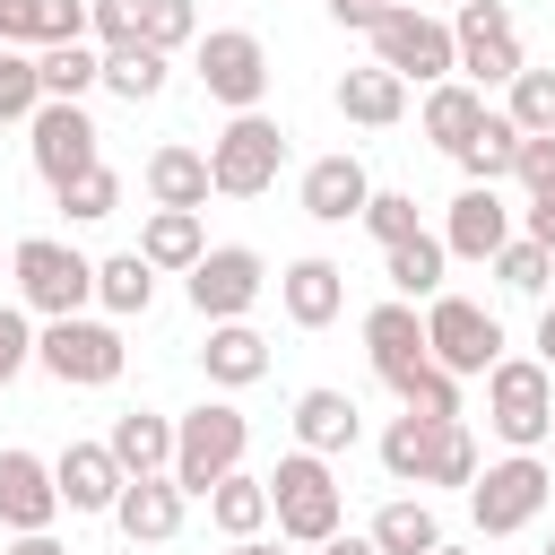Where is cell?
Segmentation results:
<instances>
[{"label": "cell", "instance_id": "obj_51", "mask_svg": "<svg viewBox=\"0 0 555 555\" xmlns=\"http://www.w3.org/2000/svg\"><path fill=\"white\" fill-rule=\"evenodd\" d=\"M538 364H555V295L538 304Z\"/></svg>", "mask_w": 555, "mask_h": 555}, {"label": "cell", "instance_id": "obj_49", "mask_svg": "<svg viewBox=\"0 0 555 555\" xmlns=\"http://www.w3.org/2000/svg\"><path fill=\"white\" fill-rule=\"evenodd\" d=\"M382 9H390V0H330V17H338V26H356V35H364Z\"/></svg>", "mask_w": 555, "mask_h": 555}, {"label": "cell", "instance_id": "obj_52", "mask_svg": "<svg viewBox=\"0 0 555 555\" xmlns=\"http://www.w3.org/2000/svg\"><path fill=\"white\" fill-rule=\"evenodd\" d=\"M225 555H295V546H286V538H278V546H269V538H225Z\"/></svg>", "mask_w": 555, "mask_h": 555}, {"label": "cell", "instance_id": "obj_36", "mask_svg": "<svg viewBox=\"0 0 555 555\" xmlns=\"http://www.w3.org/2000/svg\"><path fill=\"white\" fill-rule=\"evenodd\" d=\"M512 165H520V121H512V113H486V130L460 147V173H468V182H503Z\"/></svg>", "mask_w": 555, "mask_h": 555}, {"label": "cell", "instance_id": "obj_19", "mask_svg": "<svg viewBox=\"0 0 555 555\" xmlns=\"http://www.w3.org/2000/svg\"><path fill=\"white\" fill-rule=\"evenodd\" d=\"M52 477H61V512H104V520H113V503L130 486V468L113 460V442H69L52 460Z\"/></svg>", "mask_w": 555, "mask_h": 555}, {"label": "cell", "instance_id": "obj_33", "mask_svg": "<svg viewBox=\"0 0 555 555\" xmlns=\"http://www.w3.org/2000/svg\"><path fill=\"white\" fill-rule=\"evenodd\" d=\"M165 78H173V52H156V43H113V52H104V87H113L121 104L165 95Z\"/></svg>", "mask_w": 555, "mask_h": 555}, {"label": "cell", "instance_id": "obj_15", "mask_svg": "<svg viewBox=\"0 0 555 555\" xmlns=\"http://www.w3.org/2000/svg\"><path fill=\"white\" fill-rule=\"evenodd\" d=\"M451 434H460V416H416V408L390 416V425H382V468H390V486H434Z\"/></svg>", "mask_w": 555, "mask_h": 555}, {"label": "cell", "instance_id": "obj_11", "mask_svg": "<svg viewBox=\"0 0 555 555\" xmlns=\"http://www.w3.org/2000/svg\"><path fill=\"white\" fill-rule=\"evenodd\" d=\"M451 35H460V78L468 87H512L529 61H520V26L503 0H460L451 9Z\"/></svg>", "mask_w": 555, "mask_h": 555}, {"label": "cell", "instance_id": "obj_20", "mask_svg": "<svg viewBox=\"0 0 555 555\" xmlns=\"http://www.w3.org/2000/svg\"><path fill=\"white\" fill-rule=\"evenodd\" d=\"M364 199H373V173H364V156H312L304 165V217L312 225H347V217H364Z\"/></svg>", "mask_w": 555, "mask_h": 555}, {"label": "cell", "instance_id": "obj_35", "mask_svg": "<svg viewBox=\"0 0 555 555\" xmlns=\"http://www.w3.org/2000/svg\"><path fill=\"white\" fill-rule=\"evenodd\" d=\"M35 69H43V95H61V104H78L87 87H104V52L95 43H43Z\"/></svg>", "mask_w": 555, "mask_h": 555}, {"label": "cell", "instance_id": "obj_50", "mask_svg": "<svg viewBox=\"0 0 555 555\" xmlns=\"http://www.w3.org/2000/svg\"><path fill=\"white\" fill-rule=\"evenodd\" d=\"M9 555H69V546H61L52 529H17V538H9Z\"/></svg>", "mask_w": 555, "mask_h": 555}, {"label": "cell", "instance_id": "obj_3", "mask_svg": "<svg viewBox=\"0 0 555 555\" xmlns=\"http://www.w3.org/2000/svg\"><path fill=\"white\" fill-rule=\"evenodd\" d=\"M269 512H278V538H286V546H321V538L347 520V494H338L330 460L295 442V451L269 468Z\"/></svg>", "mask_w": 555, "mask_h": 555}, {"label": "cell", "instance_id": "obj_30", "mask_svg": "<svg viewBox=\"0 0 555 555\" xmlns=\"http://www.w3.org/2000/svg\"><path fill=\"white\" fill-rule=\"evenodd\" d=\"M382 269H390V295H408V304H434V295H442V269H451V251H442V234H408V243H390V251H382Z\"/></svg>", "mask_w": 555, "mask_h": 555}, {"label": "cell", "instance_id": "obj_32", "mask_svg": "<svg viewBox=\"0 0 555 555\" xmlns=\"http://www.w3.org/2000/svg\"><path fill=\"white\" fill-rule=\"evenodd\" d=\"M373 546H382V555H434V546H442V520H434V503H425V494H399V503H382V512H373Z\"/></svg>", "mask_w": 555, "mask_h": 555}, {"label": "cell", "instance_id": "obj_41", "mask_svg": "<svg viewBox=\"0 0 555 555\" xmlns=\"http://www.w3.org/2000/svg\"><path fill=\"white\" fill-rule=\"evenodd\" d=\"M503 113L520 121V139H538V130H555V69H520V78L503 87Z\"/></svg>", "mask_w": 555, "mask_h": 555}, {"label": "cell", "instance_id": "obj_9", "mask_svg": "<svg viewBox=\"0 0 555 555\" xmlns=\"http://www.w3.org/2000/svg\"><path fill=\"white\" fill-rule=\"evenodd\" d=\"M546 494H555L546 460H538V451H512V460L477 468V486H468V520H477L486 538H512V529H529V520L546 512Z\"/></svg>", "mask_w": 555, "mask_h": 555}, {"label": "cell", "instance_id": "obj_26", "mask_svg": "<svg viewBox=\"0 0 555 555\" xmlns=\"http://www.w3.org/2000/svg\"><path fill=\"white\" fill-rule=\"evenodd\" d=\"M356 434H364V408L347 399V390H304L295 399V442L304 451H321V460H338V451H356Z\"/></svg>", "mask_w": 555, "mask_h": 555}, {"label": "cell", "instance_id": "obj_1", "mask_svg": "<svg viewBox=\"0 0 555 555\" xmlns=\"http://www.w3.org/2000/svg\"><path fill=\"white\" fill-rule=\"evenodd\" d=\"M364 35H373V61L399 69L408 87H442V78H460V35H451V17H434V9H416V0H390Z\"/></svg>", "mask_w": 555, "mask_h": 555}, {"label": "cell", "instance_id": "obj_7", "mask_svg": "<svg viewBox=\"0 0 555 555\" xmlns=\"http://www.w3.org/2000/svg\"><path fill=\"white\" fill-rule=\"evenodd\" d=\"M191 69H199L208 104H225V113H260V95H269V43L251 26H208L191 43Z\"/></svg>", "mask_w": 555, "mask_h": 555}, {"label": "cell", "instance_id": "obj_29", "mask_svg": "<svg viewBox=\"0 0 555 555\" xmlns=\"http://www.w3.org/2000/svg\"><path fill=\"white\" fill-rule=\"evenodd\" d=\"M104 442H113V460H121L130 477H156V468H173V416H156V408H121Z\"/></svg>", "mask_w": 555, "mask_h": 555}, {"label": "cell", "instance_id": "obj_55", "mask_svg": "<svg viewBox=\"0 0 555 555\" xmlns=\"http://www.w3.org/2000/svg\"><path fill=\"white\" fill-rule=\"evenodd\" d=\"M546 555H555V538H546Z\"/></svg>", "mask_w": 555, "mask_h": 555}, {"label": "cell", "instance_id": "obj_45", "mask_svg": "<svg viewBox=\"0 0 555 555\" xmlns=\"http://www.w3.org/2000/svg\"><path fill=\"white\" fill-rule=\"evenodd\" d=\"M35 364V321H26V304H0V382H17Z\"/></svg>", "mask_w": 555, "mask_h": 555}, {"label": "cell", "instance_id": "obj_42", "mask_svg": "<svg viewBox=\"0 0 555 555\" xmlns=\"http://www.w3.org/2000/svg\"><path fill=\"white\" fill-rule=\"evenodd\" d=\"M356 225H364V234H373L382 251H390V243H408V234H425V225H416V199H408V191H373Z\"/></svg>", "mask_w": 555, "mask_h": 555}, {"label": "cell", "instance_id": "obj_17", "mask_svg": "<svg viewBox=\"0 0 555 555\" xmlns=\"http://www.w3.org/2000/svg\"><path fill=\"white\" fill-rule=\"evenodd\" d=\"M52 520H61V477H52V460L0 451V529L17 538V529H52Z\"/></svg>", "mask_w": 555, "mask_h": 555}, {"label": "cell", "instance_id": "obj_13", "mask_svg": "<svg viewBox=\"0 0 555 555\" xmlns=\"http://www.w3.org/2000/svg\"><path fill=\"white\" fill-rule=\"evenodd\" d=\"M104 130L87 121V104H61V95H43V113L26 121V156H35V173L61 191V182H78L87 165H104V147H95Z\"/></svg>", "mask_w": 555, "mask_h": 555}, {"label": "cell", "instance_id": "obj_21", "mask_svg": "<svg viewBox=\"0 0 555 555\" xmlns=\"http://www.w3.org/2000/svg\"><path fill=\"white\" fill-rule=\"evenodd\" d=\"M364 356H373V373H382V382H399L408 364H425V356H434V347H425V312H416L408 295L373 304V312H364Z\"/></svg>", "mask_w": 555, "mask_h": 555}, {"label": "cell", "instance_id": "obj_4", "mask_svg": "<svg viewBox=\"0 0 555 555\" xmlns=\"http://www.w3.org/2000/svg\"><path fill=\"white\" fill-rule=\"evenodd\" d=\"M243 451H251L243 408L199 399L191 416H173V486H182V494H199V503H208V486H217V477H234V468H243Z\"/></svg>", "mask_w": 555, "mask_h": 555}, {"label": "cell", "instance_id": "obj_5", "mask_svg": "<svg viewBox=\"0 0 555 555\" xmlns=\"http://www.w3.org/2000/svg\"><path fill=\"white\" fill-rule=\"evenodd\" d=\"M9 278H17V304H26V312H43V321H61V312H87V304H95V260H87V251H69V243H52V234L9 243Z\"/></svg>", "mask_w": 555, "mask_h": 555}, {"label": "cell", "instance_id": "obj_8", "mask_svg": "<svg viewBox=\"0 0 555 555\" xmlns=\"http://www.w3.org/2000/svg\"><path fill=\"white\" fill-rule=\"evenodd\" d=\"M278 165H286V130H278L269 113H234V121L208 139V182H217V199H260V191L278 182Z\"/></svg>", "mask_w": 555, "mask_h": 555}, {"label": "cell", "instance_id": "obj_2", "mask_svg": "<svg viewBox=\"0 0 555 555\" xmlns=\"http://www.w3.org/2000/svg\"><path fill=\"white\" fill-rule=\"evenodd\" d=\"M486 425H494L503 451L555 442V364H538V356H494V373H486Z\"/></svg>", "mask_w": 555, "mask_h": 555}, {"label": "cell", "instance_id": "obj_54", "mask_svg": "<svg viewBox=\"0 0 555 555\" xmlns=\"http://www.w3.org/2000/svg\"><path fill=\"white\" fill-rule=\"evenodd\" d=\"M442 9H460V0H442Z\"/></svg>", "mask_w": 555, "mask_h": 555}, {"label": "cell", "instance_id": "obj_37", "mask_svg": "<svg viewBox=\"0 0 555 555\" xmlns=\"http://www.w3.org/2000/svg\"><path fill=\"white\" fill-rule=\"evenodd\" d=\"M52 199H61V217H69V225H104V217L121 208V173H113V165H87V173H78V182H61Z\"/></svg>", "mask_w": 555, "mask_h": 555}, {"label": "cell", "instance_id": "obj_43", "mask_svg": "<svg viewBox=\"0 0 555 555\" xmlns=\"http://www.w3.org/2000/svg\"><path fill=\"white\" fill-rule=\"evenodd\" d=\"M139 43H156V52H182V43H199V9H191V0H147V17H139Z\"/></svg>", "mask_w": 555, "mask_h": 555}, {"label": "cell", "instance_id": "obj_53", "mask_svg": "<svg viewBox=\"0 0 555 555\" xmlns=\"http://www.w3.org/2000/svg\"><path fill=\"white\" fill-rule=\"evenodd\" d=\"M434 555H460V546H451V538H442V546H434Z\"/></svg>", "mask_w": 555, "mask_h": 555}, {"label": "cell", "instance_id": "obj_39", "mask_svg": "<svg viewBox=\"0 0 555 555\" xmlns=\"http://www.w3.org/2000/svg\"><path fill=\"white\" fill-rule=\"evenodd\" d=\"M390 390H399V408H416V416H460V373H442L434 356H425V364H408Z\"/></svg>", "mask_w": 555, "mask_h": 555}, {"label": "cell", "instance_id": "obj_18", "mask_svg": "<svg viewBox=\"0 0 555 555\" xmlns=\"http://www.w3.org/2000/svg\"><path fill=\"white\" fill-rule=\"evenodd\" d=\"M278 304H286V321H295V330H330V321L347 312V269H338V260H321V251H304V260H286V269H278Z\"/></svg>", "mask_w": 555, "mask_h": 555}, {"label": "cell", "instance_id": "obj_34", "mask_svg": "<svg viewBox=\"0 0 555 555\" xmlns=\"http://www.w3.org/2000/svg\"><path fill=\"white\" fill-rule=\"evenodd\" d=\"M95 304H104L113 321L147 312V304H156V269H147V251H113V260H95Z\"/></svg>", "mask_w": 555, "mask_h": 555}, {"label": "cell", "instance_id": "obj_22", "mask_svg": "<svg viewBox=\"0 0 555 555\" xmlns=\"http://www.w3.org/2000/svg\"><path fill=\"white\" fill-rule=\"evenodd\" d=\"M139 182H147V199L156 208H208V147H182V139H165V147H147V165H139Z\"/></svg>", "mask_w": 555, "mask_h": 555}, {"label": "cell", "instance_id": "obj_23", "mask_svg": "<svg viewBox=\"0 0 555 555\" xmlns=\"http://www.w3.org/2000/svg\"><path fill=\"white\" fill-rule=\"evenodd\" d=\"M0 43H17V52L87 43V0H0Z\"/></svg>", "mask_w": 555, "mask_h": 555}, {"label": "cell", "instance_id": "obj_27", "mask_svg": "<svg viewBox=\"0 0 555 555\" xmlns=\"http://www.w3.org/2000/svg\"><path fill=\"white\" fill-rule=\"evenodd\" d=\"M486 87H468V78H442V87H425V139L442 147V156H460L477 130H486Z\"/></svg>", "mask_w": 555, "mask_h": 555}, {"label": "cell", "instance_id": "obj_40", "mask_svg": "<svg viewBox=\"0 0 555 555\" xmlns=\"http://www.w3.org/2000/svg\"><path fill=\"white\" fill-rule=\"evenodd\" d=\"M35 113H43V69L35 52L0 43V121H35Z\"/></svg>", "mask_w": 555, "mask_h": 555}, {"label": "cell", "instance_id": "obj_16", "mask_svg": "<svg viewBox=\"0 0 555 555\" xmlns=\"http://www.w3.org/2000/svg\"><path fill=\"white\" fill-rule=\"evenodd\" d=\"M182 512H191V494L173 486V468H156V477H130V486H121L113 529H121L130 546H165V538H182Z\"/></svg>", "mask_w": 555, "mask_h": 555}, {"label": "cell", "instance_id": "obj_46", "mask_svg": "<svg viewBox=\"0 0 555 555\" xmlns=\"http://www.w3.org/2000/svg\"><path fill=\"white\" fill-rule=\"evenodd\" d=\"M512 182H520V191H546V182H555V130L520 139V165H512Z\"/></svg>", "mask_w": 555, "mask_h": 555}, {"label": "cell", "instance_id": "obj_25", "mask_svg": "<svg viewBox=\"0 0 555 555\" xmlns=\"http://www.w3.org/2000/svg\"><path fill=\"white\" fill-rule=\"evenodd\" d=\"M199 373H208L217 390H251V382L269 373V338H260L251 321H208V347H199Z\"/></svg>", "mask_w": 555, "mask_h": 555}, {"label": "cell", "instance_id": "obj_31", "mask_svg": "<svg viewBox=\"0 0 555 555\" xmlns=\"http://www.w3.org/2000/svg\"><path fill=\"white\" fill-rule=\"evenodd\" d=\"M208 520H217V538H260L278 512H269V477H217L208 486Z\"/></svg>", "mask_w": 555, "mask_h": 555}, {"label": "cell", "instance_id": "obj_10", "mask_svg": "<svg viewBox=\"0 0 555 555\" xmlns=\"http://www.w3.org/2000/svg\"><path fill=\"white\" fill-rule=\"evenodd\" d=\"M425 347H434L442 373L486 382L494 356H503V321H494L486 304H468V295H434V304H425Z\"/></svg>", "mask_w": 555, "mask_h": 555}, {"label": "cell", "instance_id": "obj_14", "mask_svg": "<svg viewBox=\"0 0 555 555\" xmlns=\"http://www.w3.org/2000/svg\"><path fill=\"white\" fill-rule=\"evenodd\" d=\"M512 243V199H503V182H468L451 208H442V251L451 260H494Z\"/></svg>", "mask_w": 555, "mask_h": 555}, {"label": "cell", "instance_id": "obj_28", "mask_svg": "<svg viewBox=\"0 0 555 555\" xmlns=\"http://www.w3.org/2000/svg\"><path fill=\"white\" fill-rule=\"evenodd\" d=\"M338 113H347L356 130H390V121L408 113V78H399V69H382V61H364V69H347V78H338Z\"/></svg>", "mask_w": 555, "mask_h": 555}, {"label": "cell", "instance_id": "obj_48", "mask_svg": "<svg viewBox=\"0 0 555 555\" xmlns=\"http://www.w3.org/2000/svg\"><path fill=\"white\" fill-rule=\"evenodd\" d=\"M312 555H382V546H373V529H364V538H356V529H330Z\"/></svg>", "mask_w": 555, "mask_h": 555}, {"label": "cell", "instance_id": "obj_47", "mask_svg": "<svg viewBox=\"0 0 555 555\" xmlns=\"http://www.w3.org/2000/svg\"><path fill=\"white\" fill-rule=\"evenodd\" d=\"M529 234L555 251V182H546V191H529Z\"/></svg>", "mask_w": 555, "mask_h": 555}, {"label": "cell", "instance_id": "obj_24", "mask_svg": "<svg viewBox=\"0 0 555 555\" xmlns=\"http://www.w3.org/2000/svg\"><path fill=\"white\" fill-rule=\"evenodd\" d=\"M139 251H147V269H156V278H191V269H199V251H208L199 208H147Z\"/></svg>", "mask_w": 555, "mask_h": 555}, {"label": "cell", "instance_id": "obj_6", "mask_svg": "<svg viewBox=\"0 0 555 555\" xmlns=\"http://www.w3.org/2000/svg\"><path fill=\"white\" fill-rule=\"evenodd\" d=\"M35 364H43L61 390H104V382H121L130 347H121V330H113V321L61 312V321H43V330H35Z\"/></svg>", "mask_w": 555, "mask_h": 555}, {"label": "cell", "instance_id": "obj_12", "mask_svg": "<svg viewBox=\"0 0 555 555\" xmlns=\"http://www.w3.org/2000/svg\"><path fill=\"white\" fill-rule=\"evenodd\" d=\"M182 286H191V312H199V321H243V312L260 304V286H269V260H260L251 243H208Z\"/></svg>", "mask_w": 555, "mask_h": 555}, {"label": "cell", "instance_id": "obj_44", "mask_svg": "<svg viewBox=\"0 0 555 555\" xmlns=\"http://www.w3.org/2000/svg\"><path fill=\"white\" fill-rule=\"evenodd\" d=\"M139 17H147V0H87V35L113 52V43H139Z\"/></svg>", "mask_w": 555, "mask_h": 555}, {"label": "cell", "instance_id": "obj_38", "mask_svg": "<svg viewBox=\"0 0 555 555\" xmlns=\"http://www.w3.org/2000/svg\"><path fill=\"white\" fill-rule=\"evenodd\" d=\"M486 269H494V278H503L512 295H546V278H555V251H546L538 234H512V243H503V251H494Z\"/></svg>", "mask_w": 555, "mask_h": 555}]
</instances>
